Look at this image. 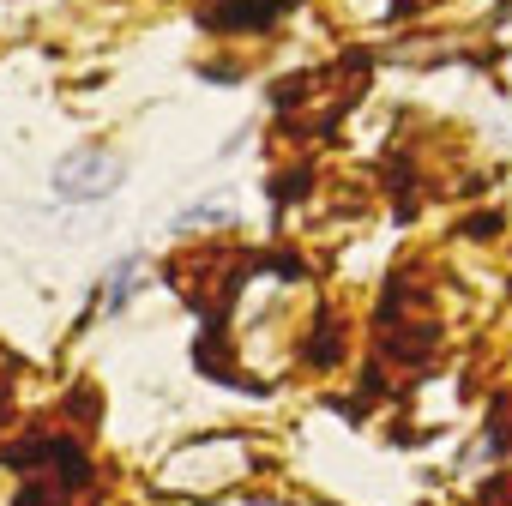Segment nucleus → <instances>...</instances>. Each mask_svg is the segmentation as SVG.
I'll use <instances>...</instances> for the list:
<instances>
[{
    "label": "nucleus",
    "mask_w": 512,
    "mask_h": 506,
    "mask_svg": "<svg viewBox=\"0 0 512 506\" xmlns=\"http://www.w3.org/2000/svg\"><path fill=\"white\" fill-rule=\"evenodd\" d=\"M115 187H121V163L103 157V151H73L55 169V193L61 199H109Z\"/></svg>",
    "instance_id": "1"
},
{
    "label": "nucleus",
    "mask_w": 512,
    "mask_h": 506,
    "mask_svg": "<svg viewBox=\"0 0 512 506\" xmlns=\"http://www.w3.org/2000/svg\"><path fill=\"white\" fill-rule=\"evenodd\" d=\"M284 7H296V0H217V7L205 13V25H211V31H260V25H272Z\"/></svg>",
    "instance_id": "2"
},
{
    "label": "nucleus",
    "mask_w": 512,
    "mask_h": 506,
    "mask_svg": "<svg viewBox=\"0 0 512 506\" xmlns=\"http://www.w3.org/2000/svg\"><path fill=\"white\" fill-rule=\"evenodd\" d=\"M308 362H338V320L320 308V320H314V338H308Z\"/></svg>",
    "instance_id": "3"
},
{
    "label": "nucleus",
    "mask_w": 512,
    "mask_h": 506,
    "mask_svg": "<svg viewBox=\"0 0 512 506\" xmlns=\"http://www.w3.org/2000/svg\"><path fill=\"white\" fill-rule=\"evenodd\" d=\"M133 284H139V278H133V260H127V266H115V290H109V302L121 308V302L133 296Z\"/></svg>",
    "instance_id": "4"
}]
</instances>
